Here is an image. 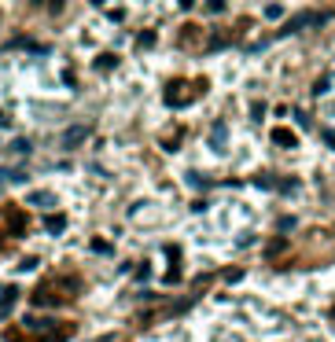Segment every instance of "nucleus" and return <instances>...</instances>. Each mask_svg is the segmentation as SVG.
I'll return each instance as SVG.
<instances>
[{
  "mask_svg": "<svg viewBox=\"0 0 335 342\" xmlns=\"http://www.w3.org/2000/svg\"><path fill=\"white\" fill-rule=\"evenodd\" d=\"M273 140H277L280 147H291V144H295V136L287 133V129H277V133H273Z\"/></svg>",
  "mask_w": 335,
  "mask_h": 342,
  "instance_id": "obj_1",
  "label": "nucleus"
},
{
  "mask_svg": "<svg viewBox=\"0 0 335 342\" xmlns=\"http://www.w3.org/2000/svg\"><path fill=\"white\" fill-rule=\"evenodd\" d=\"M81 136H85V129L77 126V129H70L67 133V147H74V144H81Z\"/></svg>",
  "mask_w": 335,
  "mask_h": 342,
  "instance_id": "obj_2",
  "label": "nucleus"
},
{
  "mask_svg": "<svg viewBox=\"0 0 335 342\" xmlns=\"http://www.w3.org/2000/svg\"><path fill=\"white\" fill-rule=\"evenodd\" d=\"M63 225H67L63 217H52V221H48V228H52V232H63Z\"/></svg>",
  "mask_w": 335,
  "mask_h": 342,
  "instance_id": "obj_3",
  "label": "nucleus"
}]
</instances>
